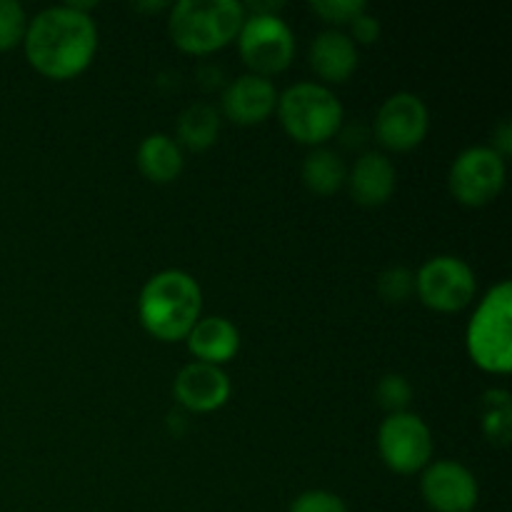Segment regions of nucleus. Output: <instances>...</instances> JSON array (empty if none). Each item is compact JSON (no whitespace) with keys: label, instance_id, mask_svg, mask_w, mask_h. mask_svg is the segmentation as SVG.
Listing matches in <instances>:
<instances>
[{"label":"nucleus","instance_id":"1","mask_svg":"<svg viewBox=\"0 0 512 512\" xmlns=\"http://www.w3.org/2000/svg\"><path fill=\"white\" fill-rule=\"evenodd\" d=\"M25 55L38 73L68 80L83 73L98 50V28L88 13L55 5L35 15L25 30Z\"/></svg>","mask_w":512,"mask_h":512},{"label":"nucleus","instance_id":"2","mask_svg":"<svg viewBox=\"0 0 512 512\" xmlns=\"http://www.w3.org/2000/svg\"><path fill=\"white\" fill-rule=\"evenodd\" d=\"M203 293L193 275L183 270H163L145 283L138 300L140 323L153 338L175 343L188 338L200 320Z\"/></svg>","mask_w":512,"mask_h":512},{"label":"nucleus","instance_id":"3","mask_svg":"<svg viewBox=\"0 0 512 512\" xmlns=\"http://www.w3.org/2000/svg\"><path fill=\"white\" fill-rule=\"evenodd\" d=\"M243 20L238 0H180L170 10L168 30L180 50L205 55L238 38Z\"/></svg>","mask_w":512,"mask_h":512},{"label":"nucleus","instance_id":"4","mask_svg":"<svg viewBox=\"0 0 512 512\" xmlns=\"http://www.w3.org/2000/svg\"><path fill=\"white\" fill-rule=\"evenodd\" d=\"M468 353L478 368L505 375L512 370V285L508 280L485 293L465 333Z\"/></svg>","mask_w":512,"mask_h":512},{"label":"nucleus","instance_id":"5","mask_svg":"<svg viewBox=\"0 0 512 512\" xmlns=\"http://www.w3.org/2000/svg\"><path fill=\"white\" fill-rule=\"evenodd\" d=\"M278 118L285 133L303 145H323L343 125V105L320 83H295L278 95Z\"/></svg>","mask_w":512,"mask_h":512},{"label":"nucleus","instance_id":"6","mask_svg":"<svg viewBox=\"0 0 512 512\" xmlns=\"http://www.w3.org/2000/svg\"><path fill=\"white\" fill-rule=\"evenodd\" d=\"M238 48L253 75L283 73L295 55V35L280 15H245Z\"/></svg>","mask_w":512,"mask_h":512},{"label":"nucleus","instance_id":"7","mask_svg":"<svg viewBox=\"0 0 512 512\" xmlns=\"http://www.w3.org/2000/svg\"><path fill=\"white\" fill-rule=\"evenodd\" d=\"M378 450L393 473L413 475L428 468L433 458V433L415 413H395L383 420L378 430Z\"/></svg>","mask_w":512,"mask_h":512},{"label":"nucleus","instance_id":"8","mask_svg":"<svg viewBox=\"0 0 512 512\" xmlns=\"http://www.w3.org/2000/svg\"><path fill=\"white\" fill-rule=\"evenodd\" d=\"M415 293L438 313H458L475 298V273L465 260L438 255L418 270Z\"/></svg>","mask_w":512,"mask_h":512},{"label":"nucleus","instance_id":"9","mask_svg":"<svg viewBox=\"0 0 512 512\" xmlns=\"http://www.w3.org/2000/svg\"><path fill=\"white\" fill-rule=\"evenodd\" d=\"M450 193L470 208L488 205L505 185V158L493 148H468L453 160L448 175Z\"/></svg>","mask_w":512,"mask_h":512},{"label":"nucleus","instance_id":"10","mask_svg":"<svg viewBox=\"0 0 512 512\" xmlns=\"http://www.w3.org/2000/svg\"><path fill=\"white\" fill-rule=\"evenodd\" d=\"M430 115L423 100L413 93H395L375 115V138L383 148L408 153L428 135Z\"/></svg>","mask_w":512,"mask_h":512},{"label":"nucleus","instance_id":"11","mask_svg":"<svg viewBox=\"0 0 512 512\" xmlns=\"http://www.w3.org/2000/svg\"><path fill=\"white\" fill-rule=\"evenodd\" d=\"M420 493L435 512H473L480 488L475 475L455 460H440L425 468Z\"/></svg>","mask_w":512,"mask_h":512},{"label":"nucleus","instance_id":"12","mask_svg":"<svg viewBox=\"0 0 512 512\" xmlns=\"http://www.w3.org/2000/svg\"><path fill=\"white\" fill-rule=\"evenodd\" d=\"M175 400L190 413H213L230 398V380L218 365L190 363L173 383Z\"/></svg>","mask_w":512,"mask_h":512},{"label":"nucleus","instance_id":"13","mask_svg":"<svg viewBox=\"0 0 512 512\" xmlns=\"http://www.w3.org/2000/svg\"><path fill=\"white\" fill-rule=\"evenodd\" d=\"M278 108V90L263 75H240L225 88L223 113L238 125H258Z\"/></svg>","mask_w":512,"mask_h":512},{"label":"nucleus","instance_id":"14","mask_svg":"<svg viewBox=\"0 0 512 512\" xmlns=\"http://www.w3.org/2000/svg\"><path fill=\"white\" fill-rule=\"evenodd\" d=\"M395 180H398V173H395L393 160L370 150L355 160L345 183H348L355 203L365 205V208H378V205L388 203L390 195L395 193Z\"/></svg>","mask_w":512,"mask_h":512},{"label":"nucleus","instance_id":"15","mask_svg":"<svg viewBox=\"0 0 512 512\" xmlns=\"http://www.w3.org/2000/svg\"><path fill=\"white\" fill-rule=\"evenodd\" d=\"M310 68L328 83H345L358 68V48L350 35L325 30L310 45Z\"/></svg>","mask_w":512,"mask_h":512},{"label":"nucleus","instance_id":"16","mask_svg":"<svg viewBox=\"0 0 512 512\" xmlns=\"http://www.w3.org/2000/svg\"><path fill=\"white\" fill-rule=\"evenodd\" d=\"M190 353L198 358V363L223 365L233 360L240 350V333L230 320L210 315V318L198 320L188 333Z\"/></svg>","mask_w":512,"mask_h":512},{"label":"nucleus","instance_id":"17","mask_svg":"<svg viewBox=\"0 0 512 512\" xmlns=\"http://www.w3.org/2000/svg\"><path fill=\"white\" fill-rule=\"evenodd\" d=\"M183 148L170 135L153 133L140 143L138 168L153 183H173L183 173Z\"/></svg>","mask_w":512,"mask_h":512},{"label":"nucleus","instance_id":"18","mask_svg":"<svg viewBox=\"0 0 512 512\" xmlns=\"http://www.w3.org/2000/svg\"><path fill=\"white\" fill-rule=\"evenodd\" d=\"M220 135V113L210 103H193L178 115V140L188 150H208Z\"/></svg>","mask_w":512,"mask_h":512},{"label":"nucleus","instance_id":"19","mask_svg":"<svg viewBox=\"0 0 512 512\" xmlns=\"http://www.w3.org/2000/svg\"><path fill=\"white\" fill-rule=\"evenodd\" d=\"M348 178V168H345L343 158L338 150L330 148H313L305 155L303 163V183L305 188L313 190L318 195H333L338 193Z\"/></svg>","mask_w":512,"mask_h":512},{"label":"nucleus","instance_id":"20","mask_svg":"<svg viewBox=\"0 0 512 512\" xmlns=\"http://www.w3.org/2000/svg\"><path fill=\"white\" fill-rule=\"evenodd\" d=\"M480 423L493 445H505L512 438V398L508 390H488L480 400Z\"/></svg>","mask_w":512,"mask_h":512},{"label":"nucleus","instance_id":"21","mask_svg":"<svg viewBox=\"0 0 512 512\" xmlns=\"http://www.w3.org/2000/svg\"><path fill=\"white\" fill-rule=\"evenodd\" d=\"M28 18L18 0H0V53L23 43Z\"/></svg>","mask_w":512,"mask_h":512},{"label":"nucleus","instance_id":"22","mask_svg":"<svg viewBox=\"0 0 512 512\" xmlns=\"http://www.w3.org/2000/svg\"><path fill=\"white\" fill-rule=\"evenodd\" d=\"M378 293L385 303H403L415 293V275L405 265H390L378 278Z\"/></svg>","mask_w":512,"mask_h":512},{"label":"nucleus","instance_id":"23","mask_svg":"<svg viewBox=\"0 0 512 512\" xmlns=\"http://www.w3.org/2000/svg\"><path fill=\"white\" fill-rule=\"evenodd\" d=\"M375 398H378L380 408L388 410L390 415L405 413L410 398H413V388H410V383L403 375L390 373L380 378L378 388H375Z\"/></svg>","mask_w":512,"mask_h":512},{"label":"nucleus","instance_id":"24","mask_svg":"<svg viewBox=\"0 0 512 512\" xmlns=\"http://www.w3.org/2000/svg\"><path fill=\"white\" fill-rule=\"evenodd\" d=\"M310 10H315L328 23L350 25L358 15H363L368 10V5L363 0H313Z\"/></svg>","mask_w":512,"mask_h":512},{"label":"nucleus","instance_id":"25","mask_svg":"<svg viewBox=\"0 0 512 512\" xmlns=\"http://www.w3.org/2000/svg\"><path fill=\"white\" fill-rule=\"evenodd\" d=\"M288 512H348V505L328 490H308L293 500Z\"/></svg>","mask_w":512,"mask_h":512},{"label":"nucleus","instance_id":"26","mask_svg":"<svg viewBox=\"0 0 512 512\" xmlns=\"http://www.w3.org/2000/svg\"><path fill=\"white\" fill-rule=\"evenodd\" d=\"M350 28H353V43L358 40V43L363 45H370V43H378L380 33H383V28H380V20L375 18V15H370L368 10H365L363 15H358V18L350 23Z\"/></svg>","mask_w":512,"mask_h":512},{"label":"nucleus","instance_id":"27","mask_svg":"<svg viewBox=\"0 0 512 512\" xmlns=\"http://www.w3.org/2000/svg\"><path fill=\"white\" fill-rule=\"evenodd\" d=\"M510 140H512V128L508 120H503L500 128L495 130V145H493V150L500 155V158H508V153L512 150Z\"/></svg>","mask_w":512,"mask_h":512}]
</instances>
